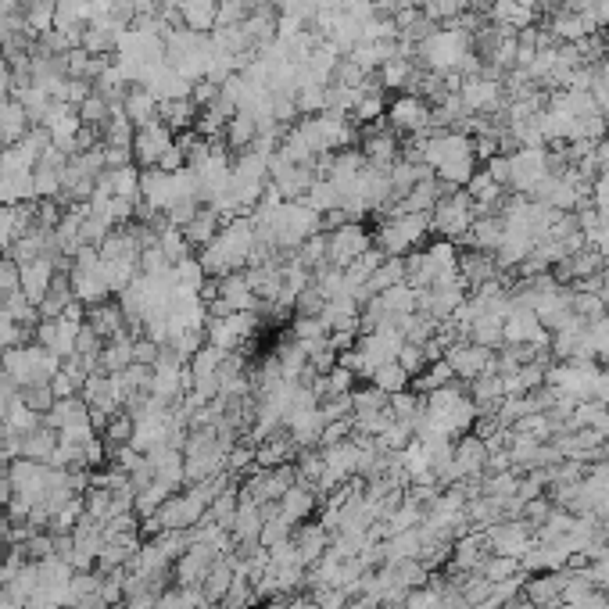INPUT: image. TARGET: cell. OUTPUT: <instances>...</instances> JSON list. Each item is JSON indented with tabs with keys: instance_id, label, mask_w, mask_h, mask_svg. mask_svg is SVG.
Instances as JSON below:
<instances>
[{
	"instance_id": "obj_1",
	"label": "cell",
	"mask_w": 609,
	"mask_h": 609,
	"mask_svg": "<svg viewBox=\"0 0 609 609\" xmlns=\"http://www.w3.org/2000/svg\"><path fill=\"white\" fill-rule=\"evenodd\" d=\"M412 147L420 151L423 165L448 187H466L477 172L473 137L463 129H430L423 137H412Z\"/></svg>"
},
{
	"instance_id": "obj_2",
	"label": "cell",
	"mask_w": 609,
	"mask_h": 609,
	"mask_svg": "<svg viewBox=\"0 0 609 609\" xmlns=\"http://www.w3.org/2000/svg\"><path fill=\"white\" fill-rule=\"evenodd\" d=\"M255 251H258L255 219H251V215H233V219L223 223V230L212 237V244L201 248L198 258L208 276H230V273L248 269Z\"/></svg>"
},
{
	"instance_id": "obj_3",
	"label": "cell",
	"mask_w": 609,
	"mask_h": 609,
	"mask_svg": "<svg viewBox=\"0 0 609 609\" xmlns=\"http://www.w3.org/2000/svg\"><path fill=\"white\" fill-rule=\"evenodd\" d=\"M416 65L423 72H438V76H448V72L477 76V72H484L481 58L473 54V36L459 26L434 29L427 40L416 43Z\"/></svg>"
},
{
	"instance_id": "obj_4",
	"label": "cell",
	"mask_w": 609,
	"mask_h": 609,
	"mask_svg": "<svg viewBox=\"0 0 609 609\" xmlns=\"http://www.w3.org/2000/svg\"><path fill=\"white\" fill-rule=\"evenodd\" d=\"M430 237V215L420 212H387L377 219L373 230V248H380L384 255L405 258L409 251H416Z\"/></svg>"
},
{
	"instance_id": "obj_5",
	"label": "cell",
	"mask_w": 609,
	"mask_h": 609,
	"mask_svg": "<svg viewBox=\"0 0 609 609\" xmlns=\"http://www.w3.org/2000/svg\"><path fill=\"white\" fill-rule=\"evenodd\" d=\"M0 369L8 373L11 384L22 391V387H33V384H51V377L61 369V359L54 352H47L43 344H15L4 352L0 359Z\"/></svg>"
},
{
	"instance_id": "obj_6",
	"label": "cell",
	"mask_w": 609,
	"mask_h": 609,
	"mask_svg": "<svg viewBox=\"0 0 609 609\" xmlns=\"http://www.w3.org/2000/svg\"><path fill=\"white\" fill-rule=\"evenodd\" d=\"M69 280H72V291H76L79 305H101L108 301L112 291V273H108V262L101 258L97 248H79L72 255V266H69Z\"/></svg>"
},
{
	"instance_id": "obj_7",
	"label": "cell",
	"mask_w": 609,
	"mask_h": 609,
	"mask_svg": "<svg viewBox=\"0 0 609 609\" xmlns=\"http://www.w3.org/2000/svg\"><path fill=\"white\" fill-rule=\"evenodd\" d=\"M473 416H477V402H470V398L463 395V387H455V384H445V387H438V391H430L427 405H423V423L441 430V434H448V438H452L455 430L470 427Z\"/></svg>"
},
{
	"instance_id": "obj_8",
	"label": "cell",
	"mask_w": 609,
	"mask_h": 609,
	"mask_svg": "<svg viewBox=\"0 0 609 609\" xmlns=\"http://www.w3.org/2000/svg\"><path fill=\"white\" fill-rule=\"evenodd\" d=\"M477 215H481V208L473 205L470 194L452 187L445 198L434 205V212H430V233H438L441 241H452V244L466 241V233L477 223Z\"/></svg>"
},
{
	"instance_id": "obj_9",
	"label": "cell",
	"mask_w": 609,
	"mask_h": 609,
	"mask_svg": "<svg viewBox=\"0 0 609 609\" xmlns=\"http://www.w3.org/2000/svg\"><path fill=\"white\" fill-rule=\"evenodd\" d=\"M552 176L549 147H516L509 155V190L531 198L534 190Z\"/></svg>"
},
{
	"instance_id": "obj_10",
	"label": "cell",
	"mask_w": 609,
	"mask_h": 609,
	"mask_svg": "<svg viewBox=\"0 0 609 609\" xmlns=\"http://www.w3.org/2000/svg\"><path fill=\"white\" fill-rule=\"evenodd\" d=\"M258 312H230V316H208L205 323V341L223 348V352H241L244 344L258 334Z\"/></svg>"
},
{
	"instance_id": "obj_11",
	"label": "cell",
	"mask_w": 609,
	"mask_h": 609,
	"mask_svg": "<svg viewBox=\"0 0 609 609\" xmlns=\"http://www.w3.org/2000/svg\"><path fill=\"white\" fill-rule=\"evenodd\" d=\"M83 319H86V312L79 301L65 312V316L40 319V323H36V344H43V348L54 352L58 359H69V355H76V337H79Z\"/></svg>"
},
{
	"instance_id": "obj_12",
	"label": "cell",
	"mask_w": 609,
	"mask_h": 609,
	"mask_svg": "<svg viewBox=\"0 0 609 609\" xmlns=\"http://www.w3.org/2000/svg\"><path fill=\"white\" fill-rule=\"evenodd\" d=\"M369 248H373V233L362 223H341L334 230H326V266L348 269Z\"/></svg>"
},
{
	"instance_id": "obj_13",
	"label": "cell",
	"mask_w": 609,
	"mask_h": 609,
	"mask_svg": "<svg viewBox=\"0 0 609 609\" xmlns=\"http://www.w3.org/2000/svg\"><path fill=\"white\" fill-rule=\"evenodd\" d=\"M545 380H552V391H556V395L570 398V402H584V398H592L595 387H599V369L588 359H570L563 362V366L549 369Z\"/></svg>"
},
{
	"instance_id": "obj_14",
	"label": "cell",
	"mask_w": 609,
	"mask_h": 609,
	"mask_svg": "<svg viewBox=\"0 0 609 609\" xmlns=\"http://www.w3.org/2000/svg\"><path fill=\"white\" fill-rule=\"evenodd\" d=\"M384 119L398 137H423V133L434 129V122H430V104L416 94H402L398 101L387 104Z\"/></svg>"
},
{
	"instance_id": "obj_15",
	"label": "cell",
	"mask_w": 609,
	"mask_h": 609,
	"mask_svg": "<svg viewBox=\"0 0 609 609\" xmlns=\"http://www.w3.org/2000/svg\"><path fill=\"white\" fill-rule=\"evenodd\" d=\"M359 155L366 158L369 165H380V169H391V162H398V155H402V140H398L395 129L387 126V119H377V122H369V126H362Z\"/></svg>"
},
{
	"instance_id": "obj_16",
	"label": "cell",
	"mask_w": 609,
	"mask_h": 609,
	"mask_svg": "<svg viewBox=\"0 0 609 609\" xmlns=\"http://www.w3.org/2000/svg\"><path fill=\"white\" fill-rule=\"evenodd\" d=\"M172 147H176V137H172V129L162 126V122L140 126L137 133H133V158H137L144 169H158Z\"/></svg>"
},
{
	"instance_id": "obj_17",
	"label": "cell",
	"mask_w": 609,
	"mask_h": 609,
	"mask_svg": "<svg viewBox=\"0 0 609 609\" xmlns=\"http://www.w3.org/2000/svg\"><path fill=\"white\" fill-rule=\"evenodd\" d=\"M445 362L452 366V373L459 380H477L495 369V352H491V348H481V344H473V341H455L452 348H448Z\"/></svg>"
},
{
	"instance_id": "obj_18",
	"label": "cell",
	"mask_w": 609,
	"mask_h": 609,
	"mask_svg": "<svg viewBox=\"0 0 609 609\" xmlns=\"http://www.w3.org/2000/svg\"><path fill=\"white\" fill-rule=\"evenodd\" d=\"M140 86H144V90L155 97V101H183V97H194V83L172 69L169 61L155 65V69L140 79Z\"/></svg>"
},
{
	"instance_id": "obj_19",
	"label": "cell",
	"mask_w": 609,
	"mask_h": 609,
	"mask_svg": "<svg viewBox=\"0 0 609 609\" xmlns=\"http://www.w3.org/2000/svg\"><path fill=\"white\" fill-rule=\"evenodd\" d=\"M552 334L541 326V319L534 316V309L527 305H516L506 316V344H534V348H549Z\"/></svg>"
},
{
	"instance_id": "obj_20",
	"label": "cell",
	"mask_w": 609,
	"mask_h": 609,
	"mask_svg": "<svg viewBox=\"0 0 609 609\" xmlns=\"http://www.w3.org/2000/svg\"><path fill=\"white\" fill-rule=\"evenodd\" d=\"M223 552H215L205 541H190L187 552L176 559V581L187 584V588H201V581L208 577V570L215 567V559Z\"/></svg>"
},
{
	"instance_id": "obj_21",
	"label": "cell",
	"mask_w": 609,
	"mask_h": 609,
	"mask_svg": "<svg viewBox=\"0 0 609 609\" xmlns=\"http://www.w3.org/2000/svg\"><path fill=\"white\" fill-rule=\"evenodd\" d=\"M459 276H463V284L470 287V294L477 291V287L491 284V280H498L502 276V269H498L495 255L491 251H459Z\"/></svg>"
},
{
	"instance_id": "obj_22",
	"label": "cell",
	"mask_w": 609,
	"mask_h": 609,
	"mask_svg": "<svg viewBox=\"0 0 609 609\" xmlns=\"http://www.w3.org/2000/svg\"><path fill=\"white\" fill-rule=\"evenodd\" d=\"M54 273H58L54 258H33V262H22V266H18V287H22V294H26L33 305H40L43 294H47V287H51Z\"/></svg>"
},
{
	"instance_id": "obj_23",
	"label": "cell",
	"mask_w": 609,
	"mask_h": 609,
	"mask_svg": "<svg viewBox=\"0 0 609 609\" xmlns=\"http://www.w3.org/2000/svg\"><path fill=\"white\" fill-rule=\"evenodd\" d=\"M291 545H294V552H298V559L305 563V567L319 563V559L326 556V549H330L326 524H298V527H294V534H291Z\"/></svg>"
},
{
	"instance_id": "obj_24",
	"label": "cell",
	"mask_w": 609,
	"mask_h": 609,
	"mask_svg": "<svg viewBox=\"0 0 609 609\" xmlns=\"http://www.w3.org/2000/svg\"><path fill=\"white\" fill-rule=\"evenodd\" d=\"M86 326H90L94 334H101V341H112V337L129 334L126 312H122V305H112V301L90 305V309H86Z\"/></svg>"
},
{
	"instance_id": "obj_25",
	"label": "cell",
	"mask_w": 609,
	"mask_h": 609,
	"mask_svg": "<svg viewBox=\"0 0 609 609\" xmlns=\"http://www.w3.org/2000/svg\"><path fill=\"white\" fill-rule=\"evenodd\" d=\"M276 506V513L284 516L287 524L291 527H298V524H305V516L312 513V506H316V491L312 488H305V484H291V488L284 491V498L280 502H273Z\"/></svg>"
},
{
	"instance_id": "obj_26",
	"label": "cell",
	"mask_w": 609,
	"mask_h": 609,
	"mask_svg": "<svg viewBox=\"0 0 609 609\" xmlns=\"http://www.w3.org/2000/svg\"><path fill=\"white\" fill-rule=\"evenodd\" d=\"M502 237H506V226H502V215H498V212H481V215H477V223L470 226V233H466L470 248L491 251V255L498 251Z\"/></svg>"
},
{
	"instance_id": "obj_27",
	"label": "cell",
	"mask_w": 609,
	"mask_h": 609,
	"mask_svg": "<svg viewBox=\"0 0 609 609\" xmlns=\"http://www.w3.org/2000/svg\"><path fill=\"white\" fill-rule=\"evenodd\" d=\"M466 194H470L473 205L481 208V212H498V205L506 201L509 190L502 187V183L491 180V172H488V169H477V172H473V180L466 183Z\"/></svg>"
},
{
	"instance_id": "obj_28",
	"label": "cell",
	"mask_w": 609,
	"mask_h": 609,
	"mask_svg": "<svg viewBox=\"0 0 609 609\" xmlns=\"http://www.w3.org/2000/svg\"><path fill=\"white\" fill-rule=\"evenodd\" d=\"M223 215L215 212V208H208V205H201L198 212H194V219H190L187 226H183V237H187V244L190 248H205V244H212V237L219 230H223Z\"/></svg>"
},
{
	"instance_id": "obj_29",
	"label": "cell",
	"mask_w": 609,
	"mask_h": 609,
	"mask_svg": "<svg viewBox=\"0 0 609 609\" xmlns=\"http://www.w3.org/2000/svg\"><path fill=\"white\" fill-rule=\"evenodd\" d=\"M119 104H122V112H126V119L133 122V129L158 122V101L147 94L144 86H133V90H126V97H122Z\"/></svg>"
},
{
	"instance_id": "obj_30",
	"label": "cell",
	"mask_w": 609,
	"mask_h": 609,
	"mask_svg": "<svg viewBox=\"0 0 609 609\" xmlns=\"http://www.w3.org/2000/svg\"><path fill=\"white\" fill-rule=\"evenodd\" d=\"M262 524H266V506H258L251 498H241L237 502V516H233V538L237 541H258L262 534Z\"/></svg>"
},
{
	"instance_id": "obj_31",
	"label": "cell",
	"mask_w": 609,
	"mask_h": 609,
	"mask_svg": "<svg viewBox=\"0 0 609 609\" xmlns=\"http://www.w3.org/2000/svg\"><path fill=\"white\" fill-rule=\"evenodd\" d=\"M233 577H237V559H226V556L215 559V567L208 570V577L201 581V595H205L208 606H212V602H223V595L230 592Z\"/></svg>"
},
{
	"instance_id": "obj_32",
	"label": "cell",
	"mask_w": 609,
	"mask_h": 609,
	"mask_svg": "<svg viewBox=\"0 0 609 609\" xmlns=\"http://www.w3.org/2000/svg\"><path fill=\"white\" fill-rule=\"evenodd\" d=\"M58 452V430H51L47 423L22 438V459H36V463H51Z\"/></svg>"
},
{
	"instance_id": "obj_33",
	"label": "cell",
	"mask_w": 609,
	"mask_h": 609,
	"mask_svg": "<svg viewBox=\"0 0 609 609\" xmlns=\"http://www.w3.org/2000/svg\"><path fill=\"white\" fill-rule=\"evenodd\" d=\"M409 380H412V373L402 366V362L395 359V362H384L380 369H373L369 384L380 387L384 395H398V391H405V387H409Z\"/></svg>"
},
{
	"instance_id": "obj_34",
	"label": "cell",
	"mask_w": 609,
	"mask_h": 609,
	"mask_svg": "<svg viewBox=\"0 0 609 609\" xmlns=\"http://www.w3.org/2000/svg\"><path fill=\"white\" fill-rule=\"evenodd\" d=\"M201 606H208L201 588H187V584L172 588V592H162L155 602V609H201Z\"/></svg>"
},
{
	"instance_id": "obj_35",
	"label": "cell",
	"mask_w": 609,
	"mask_h": 609,
	"mask_svg": "<svg viewBox=\"0 0 609 609\" xmlns=\"http://www.w3.org/2000/svg\"><path fill=\"white\" fill-rule=\"evenodd\" d=\"M319 8H323V0H276V15L294 18V22H301V26H312L316 15H319Z\"/></svg>"
},
{
	"instance_id": "obj_36",
	"label": "cell",
	"mask_w": 609,
	"mask_h": 609,
	"mask_svg": "<svg viewBox=\"0 0 609 609\" xmlns=\"http://www.w3.org/2000/svg\"><path fill=\"white\" fill-rule=\"evenodd\" d=\"M108 115H112V104L104 101L101 94H90L83 104H79V119H83V126L101 129L104 122H108Z\"/></svg>"
},
{
	"instance_id": "obj_37",
	"label": "cell",
	"mask_w": 609,
	"mask_h": 609,
	"mask_svg": "<svg viewBox=\"0 0 609 609\" xmlns=\"http://www.w3.org/2000/svg\"><path fill=\"white\" fill-rule=\"evenodd\" d=\"M18 398H22V405H29V409L33 412H47L51 409L54 402H58V398H54V391H51V384H33V387H22V391H18Z\"/></svg>"
},
{
	"instance_id": "obj_38",
	"label": "cell",
	"mask_w": 609,
	"mask_h": 609,
	"mask_svg": "<svg viewBox=\"0 0 609 609\" xmlns=\"http://www.w3.org/2000/svg\"><path fill=\"white\" fill-rule=\"evenodd\" d=\"M495 545H498V552L516 556V552L527 549V531H524V527H498V531H495Z\"/></svg>"
},
{
	"instance_id": "obj_39",
	"label": "cell",
	"mask_w": 609,
	"mask_h": 609,
	"mask_svg": "<svg viewBox=\"0 0 609 609\" xmlns=\"http://www.w3.org/2000/svg\"><path fill=\"white\" fill-rule=\"evenodd\" d=\"M22 337H26V330H22V326H18L8 312H0V359H4V352H8V348L22 344Z\"/></svg>"
},
{
	"instance_id": "obj_40",
	"label": "cell",
	"mask_w": 609,
	"mask_h": 609,
	"mask_svg": "<svg viewBox=\"0 0 609 609\" xmlns=\"http://www.w3.org/2000/svg\"><path fill=\"white\" fill-rule=\"evenodd\" d=\"M11 291H18V262L15 258H0V301L8 298Z\"/></svg>"
},
{
	"instance_id": "obj_41",
	"label": "cell",
	"mask_w": 609,
	"mask_h": 609,
	"mask_svg": "<svg viewBox=\"0 0 609 609\" xmlns=\"http://www.w3.org/2000/svg\"><path fill=\"white\" fill-rule=\"evenodd\" d=\"M484 169L491 172V180L502 183V187L509 190V155H495V158H488V162H484Z\"/></svg>"
},
{
	"instance_id": "obj_42",
	"label": "cell",
	"mask_w": 609,
	"mask_h": 609,
	"mask_svg": "<svg viewBox=\"0 0 609 609\" xmlns=\"http://www.w3.org/2000/svg\"><path fill=\"white\" fill-rule=\"evenodd\" d=\"M513 559H491V567L488 570H484V577H488V581L491 584H495V581H502V577H509V574H513Z\"/></svg>"
},
{
	"instance_id": "obj_43",
	"label": "cell",
	"mask_w": 609,
	"mask_h": 609,
	"mask_svg": "<svg viewBox=\"0 0 609 609\" xmlns=\"http://www.w3.org/2000/svg\"><path fill=\"white\" fill-rule=\"evenodd\" d=\"M595 22L599 29H609V0H595Z\"/></svg>"
},
{
	"instance_id": "obj_44",
	"label": "cell",
	"mask_w": 609,
	"mask_h": 609,
	"mask_svg": "<svg viewBox=\"0 0 609 609\" xmlns=\"http://www.w3.org/2000/svg\"><path fill=\"white\" fill-rule=\"evenodd\" d=\"M595 395L602 398V405H609V369H606V373H599V387H595Z\"/></svg>"
},
{
	"instance_id": "obj_45",
	"label": "cell",
	"mask_w": 609,
	"mask_h": 609,
	"mask_svg": "<svg viewBox=\"0 0 609 609\" xmlns=\"http://www.w3.org/2000/svg\"><path fill=\"white\" fill-rule=\"evenodd\" d=\"M266 609H287V606H284V602H276V606H266Z\"/></svg>"
}]
</instances>
